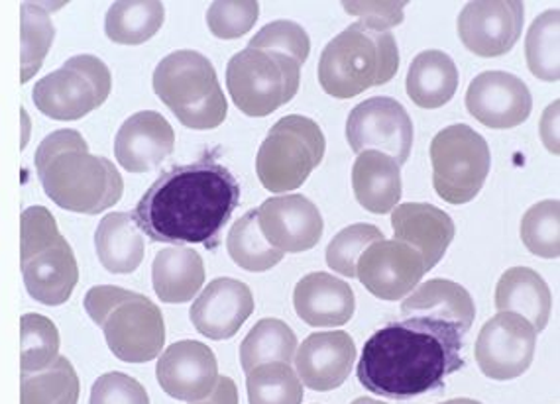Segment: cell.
<instances>
[{"instance_id": "6da1fadb", "label": "cell", "mask_w": 560, "mask_h": 404, "mask_svg": "<svg viewBox=\"0 0 560 404\" xmlns=\"http://www.w3.org/2000/svg\"><path fill=\"white\" fill-rule=\"evenodd\" d=\"M241 185L213 155L160 175L132 211L136 228L158 243H201L214 250L234 211Z\"/></svg>"}, {"instance_id": "7a4b0ae2", "label": "cell", "mask_w": 560, "mask_h": 404, "mask_svg": "<svg viewBox=\"0 0 560 404\" xmlns=\"http://www.w3.org/2000/svg\"><path fill=\"white\" fill-rule=\"evenodd\" d=\"M463 328L441 318L407 317L380 328L358 361L360 385L374 395L407 401L441 391L464 367Z\"/></svg>"}, {"instance_id": "3957f363", "label": "cell", "mask_w": 560, "mask_h": 404, "mask_svg": "<svg viewBox=\"0 0 560 404\" xmlns=\"http://www.w3.org/2000/svg\"><path fill=\"white\" fill-rule=\"evenodd\" d=\"M34 164L39 183L66 211L101 214L122 199L125 181L115 164L89 152L78 130H58L38 145Z\"/></svg>"}, {"instance_id": "277c9868", "label": "cell", "mask_w": 560, "mask_h": 404, "mask_svg": "<svg viewBox=\"0 0 560 404\" xmlns=\"http://www.w3.org/2000/svg\"><path fill=\"white\" fill-rule=\"evenodd\" d=\"M399 69V49L389 29L350 24L330 39L319 59V83L335 98H352L386 85Z\"/></svg>"}, {"instance_id": "5b68a950", "label": "cell", "mask_w": 560, "mask_h": 404, "mask_svg": "<svg viewBox=\"0 0 560 404\" xmlns=\"http://www.w3.org/2000/svg\"><path fill=\"white\" fill-rule=\"evenodd\" d=\"M85 310L103 328L107 346L120 361L148 364L162 354L165 324L152 300L113 285H98L85 295Z\"/></svg>"}, {"instance_id": "8992f818", "label": "cell", "mask_w": 560, "mask_h": 404, "mask_svg": "<svg viewBox=\"0 0 560 404\" xmlns=\"http://www.w3.org/2000/svg\"><path fill=\"white\" fill-rule=\"evenodd\" d=\"M154 93L182 124L214 130L223 124L229 103L213 63L194 49H179L158 63Z\"/></svg>"}, {"instance_id": "52a82bcc", "label": "cell", "mask_w": 560, "mask_h": 404, "mask_svg": "<svg viewBox=\"0 0 560 404\" xmlns=\"http://www.w3.org/2000/svg\"><path fill=\"white\" fill-rule=\"evenodd\" d=\"M327 150L320 126L307 116H283L271 126L256 155V174L264 189L288 193L300 189L319 167Z\"/></svg>"}, {"instance_id": "ba28073f", "label": "cell", "mask_w": 560, "mask_h": 404, "mask_svg": "<svg viewBox=\"0 0 560 404\" xmlns=\"http://www.w3.org/2000/svg\"><path fill=\"white\" fill-rule=\"evenodd\" d=\"M301 66L276 49L246 48L226 66V87L246 116L271 115L298 95Z\"/></svg>"}, {"instance_id": "9c48e42d", "label": "cell", "mask_w": 560, "mask_h": 404, "mask_svg": "<svg viewBox=\"0 0 560 404\" xmlns=\"http://www.w3.org/2000/svg\"><path fill=\"white\" fill-rule=\"evenodd\" d=\"M433 185L443 201L466 204L482 191L492 167L488 142L470 126L453 124L431 142Z\"/></svg>"}, {"instance_id": "30bf717a", "label": "cell", "mask_w": 560, "mask_h": 404, "mask_svg": "<svg viewBox=\"0 0 560 404\" xmlns=\"http://www.w3.org/2000/svg\"><path fill=\"white\" fill-rule=\"evenodd\" d=\"M113 78L107 63L95 56H75L63 68L39 79L32 91L34 105L54 120H79L103 105L110 95Z\"/></svg>"}, {"instance_id": "8fae6325", "label": "cell", "mask_w": 560, "mask_h": 404, "mask_svg": "<svg viewBox=\"0 0 560 404\" xmlns=\"http://www.w3.org/2000/svg\"><path fill=\"white\" fill-rule=\"evenodd\" d=\"M347 140L352 152H374L407 164L413 145V122L396 98L374 97L354 106L347 120Z\"/></svg>"}, {"instance_id": "7c38bea8", "label": "cell", "mask_w": 560, "mask_h": 404, "mask_svg": "<svg viewBox=\"0 0 560 404\" xmlns=\"http://www.w3.org/2000/svg\"><path fill=\"white\" fill-rule=\"evenodd\" d=\"M537 344L535 328L513 312H498L483 324L474 356L482 373L495 381L523 376L533 364Z\"/></svg>"}, {"instance_id": "4fadbf2b", "label": "cell", "mask_w": 560, "mask_h": 404, "mask_svg": "<svg viewBox=\"0 0 560 404\" xmlns=\"http://www.w3.org/2000/svg\"><path fill=\"white\" fill-rule=\"evenodd\" d=\"M525 7L520 0L468 2L458 16V36L480 58H500L522 38Z\"/></svg>"}, {"instance_id": "5bb4252c", "label": "cell", "mask_w": 560, "mask_h": 404, "mask_svg": "<svg viewBox=\"0 0 560 404\" xmlns=\"http://www.w3.org/2000/svg\"><path fill=\"white\" fill-rule=\"evenodd\" d=\"M425 273L421 253L399 240L372 243L357 263L360 283L374 297L389 302L407 297Z\"/></svg>"}, {"instance_id": "9a60e30c", "label": "cell", "mask_w": 560, "mask_h": 404, "mask_svg": "<svg viewBox=\"0 0 560 404\" xmlns=\"http://www.w3.org/2000/svg\"><path fill=\"white\" fill-rule=\"evenodd\" d=\"M256 212L261 236L283 253L313 250L325 230L319 209L303 194L273 197Z\"/></svg>"}, {"instance_id": "2e32d148", "label": "cell", "mask_w": 560, "mask_h": 404, "mask_svg": "<svg viewBox=\"0 0 560 404\" xmlns=\"http://www.w3.org/2000/svg\"><path fill=\"white\" fill-rule=\"evenodd\" d=\"M466 108L480 124L508 130L532 115L533 97L522 79L505 71H483L466 91Z\"/></svg>"}, {"instance_id": "e0dca14e", "label": "cell", "mask_w": 560, "mask_h": 404, "mask_svg": "<svg viewBox=\"0 0 560 404\" xmlns=\"http://www.w3.org/2000/svg\"><path fill=\"white\" fill-rule=\"evenodd\" d=\"M155 376L167 395L185 403H197L211 395L219 379V364L207 344L182 340L167 347L158 359Z\"/></svg>"}, {"instance_id": "ac0fdd59", "label": "cell", "mask_w": 560, "mask_h": 404, "mask_svg": "<svg viewBox=\"0 0 560 404\" xmlns=\"http://www.w3.org/2000/svg\"><path fill=\"white\" fill-rule=\"evenodd\" d=\"M357 359V344L350 334L337 332H317L311 334L301 344L293 364L298 377L305 385L327 393L335 391L347 381Z\"/></svg>"}, {"instance_id": "d6986e66", "label": "cell", "mask_w": 560, "mask_h": 404, "mask_svg": "<svg viewBox=\"0 0 560 404\" xmlns=\"http://www.w3.org/2000/svg\"><path fill=\"white\" fill-rule=\"evenodd\" d=\"M254 312V297L246 283L231 277L211 281L195 299L189 317L199 334L209 340H229Z\"/></svg>"}, {"instance_id": "ffe728a7", "label": "cell", "mask_w": 560, "mask_h": 404, "mask_svg": "<svg viewBox=\"0 0 560 404\" xmlns=\"http://www.w3.org/2000/svg\"><path fill=\"white\" fill-rule=\"evenodd\" d=\"M174 147V128L154 110L130 116L115 138L116 162L130 174L152 171L172 155Z\"/></svg>"}, {"instance_id": "44dd1931", "label": "cell", "mask_w": 560, "mask_h": 404, "mask_svg": "<svg viewBox=\"0 0 560 404\" xmlns=\"http://www.w3.org/2000/svg\"><path fill=\"white\" fill-rule=\"evenodd\" d=\"M20 265L30 297L46 307L68 302L78 285V260L61 234L28 260L20 261Z\"/></svg>"}, {"instance_id": "7402d4cb", "label": "cell", "mask_w": 560, "mask_h": 404, "mask_svg": "<svg viewBox=\"0 0 560 404\" xmlns=\"http://www.w3.org/2000/svg\"><path fill=\"white\" fill-rule=\"evenodd\" d=\"M394 240L404 241L421 253L425 271L435 268L445 258L446 250L454 240V222L445 211L427 202L397 204L392 212Z\"/></svg>"}, {"instance_id": "603a6c76", "label": "cell", "mask_w": 560, "mask_h": 404, "mask_svg": "<svg viewBox=\"0 0 560 404\" xmlns=\"http://www.w3.org/2000/svg\"><path fill=\"white\" fill-rule=\"evenodd\" d=\"M293 305L301 320L313 328L345 326L357 310V299L347 281L320 271L305 275L295 285Z\"/></svg>"}, {"instance_id": "cb8c5ba5", "label": "cell", "mask_w": 560, "mask_h": 404, "mask_svg": "<svg viewBox=\"0 0 560 404\" xmlns=\"http://www.w3.org/2000/svg\"><path fill=\"white\" fill-rule=\"evenodd\" d=\"M551 289L532 268L505 271L495 287V308L525 318L535 332H542L551 318Z\"/></svg>"}, {"instance_id": "d4e9b609", "label": "cell", "mask_w": 560, "mask_h": 404, "mask_svg": "<svg viewBox=\"0 0 560 404\" xmlns=\"http://www.w3.org/2000/svg\"><path fill=\"white\" fill-rule=\"evenodd\" d=\"M352 189L368 212L387 214L401 201V167L389 155L362 152L352 167Z\"/></svg>"}, {"instance_id": "484cf974", "label": "cell", "mask_w": 560, "mask_h": 404, "mask_svg": "<svg viewBox=\"0 0 560 404\" xmlns=\"http://www.w3.org/2000/svg\"><path fill=\"white\" fill-rule=\"evenodd\" d=\"M203 283V260L191 248L174 246L155 256L152 263V285L162 302L167 305L189 302L199 295Z\"/></svg>"}, {"instance_id": "4316f807", "label": "cell", "mask_w": 560, "mask_h": 404, "mask_svg": "<svg viewBox=\"0 0 560 404\" xmlns=\"http://www.w3.org/2000/svg\"><path fill=\"white\" fill-rule=\"evenodd\" d=\"M401 317L441 318L463 328L468 334L476 317V307L470 293L458 283L433 280L407 295V299L401 302Z\"/></svg>"}, {"instance_id": "83f0119b", "label": "cell", "mask_w": 560, "mask_h": 404, "mask_svg": "<svg viewBox=\"0 0 560 404\" xmlns=\"http://www.w3.org/2000/svg\"><path fill=\"white\" fill-rule=\"evenodd\" d=\"M407 95L419 108L435 110L453 100L458 88V69L441 49L419 54L407 71Z\"/></svg>"}, {"instance_id": "f1b7e54d", "label": "cell", "mask_w": 560, "mask_h": 404, "mask_svg": "<svg viewBox=\"0 0 560 404\" xmlns=\"http://www.w3.org/2000/svg\"><path fill=\"white\" fill-rule=\"evenodd\" d=\"M95 248L103 268L116 275L135 273L144 261V238L128 212H110L98 222Z\"/></svg>"}, {"instance_id": "f546056e", "label": "cell", "mask_w": 560, "mask_h": 404, "mask_svg": "<svg viewBox=\"0 0 560 404\" xmlns=\"http://www.w3.org/2000/svg\"><path fill=\"white\" fill-rule=\"evenodd\" d=\"M165 9L158 0L132 2L122 0L115 2L105 19V32L108 39L122 46H140L154 38L158 29L162 28Z\"/></svg>"}, {"instance_id": "4dcf8cb0", "label": "cell", "mask_w": 560, "mask_h": 404, "mask_svg": "<svg viewBox=\"0 0 560 404\" xmlns=\"http://www.w3.org/2000/svg\"><path fill=\"white\" fill-rule=\"evenodd\" d=\"M298 352V336L278 318H264L256 322L241 346V364L248 376L252 369L264 364L281 361L291 364Z\"/></svg>"}, {"instance_id": "1f68e13d", "label": "cell", "mask_w": 560, "mask_h": 404, "mask_svg": "<svg viewBox=\"0 0 560 404\" xmlns=\"http://www.w3.org/2000/svg\"><path fill=\"white\" fill-rule=\"evenodd\" d=\"M79 377L68 357L58 356L39 373L22 376L20 404H78Z\"/></svg>"}, {"instance_id": "d6a6232c", "label": "cell", "mask_w": 560, "mask_h": 404, "mask_svg": "<svg viewBox=\"0 0 560 404\" xmlns=\"http://www.w3.org/2000/svg\"><path fill=\"white\" fill-rule=\"evenodd\" d=\"M226 248L232 261L241 265L242 270L252 271V273H261L276 268L285 256L283 251L271 248L261 236L256 211L246 212L242 218L232 224L226 238Z\"/></svg>"}, {"instance_id": "836d02e7", "label": "cell", "mask_w": 560, "mask_h": 404, "mask_svg": "<svg viewBox=\"0 0 560 404\" xmlns=\"http://www.w3.org/2000/svg\"><path fill=\"white\" fill-rule=\"evenodd\" d=\"M560 12L559 9L542 12L535 19L525 38V58L533 75L549 83L560 79Z\"/></svg>"}, {"instance_id": "e575fe53", "label": "cell", "mask_w": 560, "mask_h": 404, "mask_svg": "<svg viewBox=\"0 0 560 404\" xmlns=\"http://www.w3.org/2000/svg\"><path fill=\"white\" fill-rule=\"evenodd\" d=\"M22 26H20V81L28 83L38 73L44 59L48 56L56 29L48 12L36 2H24L20 7Z\"/></svg>"}, {"instance_id": "d590c367", "label": "cell", "mask_w": 560, "mask_h": 404, "mask_svg": "<svg viewBox=\"0 0 560 404\" xmlns=\"http://www.w3.org/2000/svg\"><path fill=\"white\" fill-rule=\"evenodd\" d=\"M250 404H301L303 383L290 364L271 361L252 369L246 377Z\"/></svg>"}, {"instance_id": "8d00e7d4", "label": "cell", "mask_w": 560, "mask_h": 404, "mask_svg": "<svg viewBox=\"0 0 560 404\" xmlns=\"http://www.w3.org/2000/svg\"><path fill=\"white\" fill-rule=\"evenodd\" d=\"M20 366L22 376L42 371L59 352V332L49 318L28 312L20 318Z\"/></svg>"}, {"instance_id": "74e56055", "label": "cell", "mask_w": 560, "mask_h": 404, "mask_svg": "<svg viewBox=\"0 0 560 404\" xmlns=\"http://www.w3.org/2000/svg\"><path fill=\"white\" fill-rule=\"evenodd\" d=\"M522 240L533 256L557 260L560 256V202L542 201L523 214Z\"/></svg>"}, {"instance_id": "f35d334b", "label": "cell", "mask_w": 560, "mask_h": 404, "mask_svg": "<svg viewBox=\"0 0 560 404\" xmlns=\"http://www.w3.org/2000/svg\"><path fill=\"white\" fill-rule=\"evenodd\" d=\"M386 240L384 231L374 224H352L338 231L327 248V265L345 277H357L358 258L376 243Z\"/></svg>"}, {"instance_id": "ab89813d", "label": "cell", "mask_w": 560, "mask_h": 404, "mask_svg": "<svg viewBox=\"0 0 560 404\" xmlns=\"http://www.w3.org/2000/svg\"><path fill=\"white\" fill-rule=\"evenodd\" d=\"M260 16V4L254 0H219L207 10V26L221 39H236L248 34Z\"/></svg>"}, {"instance_id": "60d3db41", "label": "cell", "mask_w": 560, "mask_h": 404, "mask_svg": "<svg viewBox=\"0 0 560 404\" xmlns=\"http://www.w3.org/2000/svg\"><path fill=\"white\" fill-rule=\"evenodd\" d=\"M248 48L276 49L303 66L311 54L310 34L291 20H276L250 39Z\"/></svg>"}, {"instance_id": "b9f144b4", "label": "cell", "mask_w": 560, "mask_h": 404, "mask_svg": "<svg viewBox=\"0 0 560 404\" xmlns=\"http://www.w3.org/2000/svg\"><path fill=\"white\" fill-rule=\"evenodd\" d=\"M59 236L54 214L44 206H30L22 212L20 261H26Z\"/></svg>"}, {"instance_id": "7bdbcfd3", "label": "cell", "mask_w": 560, "mask_h": 404, "mask_svg": "<svg viewBox=\"0 0 560 404\" xmlns=\"http://www.w3.org/2000/svg\"><path fill=\"white\" fill-rule=\"evenodd\" d=\"M89 404H150V396L135 377L110 371L95 381Z\"/></svg>"}, {"instance_id": "ee69618b", "label": "cell", "mask_w": 560, "mask_h": 404, "mask_svg": "<svg viewBox=\"0 0 560 404\" xmlns=\"http://www.w3.org/2000/svg\"><path fill=\"white\" fill-rule=\"evenodd\" d=\"M406 2H345L348 14L362 19L370 28L389 29L404 22Z\"/></svg>"}, {"instance_id": "f6af8a7d", "label": "cell", "mask_w": 560, "mask_h": 404, "mask_svg": "<svg viewBox=\"0 0 560 404\" xmlns=\"http://www.w3.org/2000/svg\"><path fill=\"white\" fill-rule=\"evenodd\" d=\"M559 100H555L542 116L541 122L542 142L555 155L559 154Z\"/></svg>"}, {"instance_id": "bcb514c9", "label": "cell", "mask_w": 560, "mask_h": 404, "mask_svg": "<svg viewBox=\"0 0 560 404\" xmlns=\"http://www.w3.org/2000/svg\"><path fill=\"white\" fill-rule=\"evenodd\" d=\"M191 404H238V389L231 377H221L217 379L211 395L205 396L203 401H197Z\"/></svg>"}, {"instance_id": "7dc6e473", "label": "cell", "mask_w": 560, "mask_h": 404, "mask_svg": "<svg viewBox=\"0 0 560 404\" xmlns=\"http://www.w3.org/2000/svg\"><path fill=\"white\" fill-rule=\"evenodd\" d=\"M445 404H482V403H478V401H472V399H453V401H446Z\"/></svg>"}, {"instance_id": "c3c4849f", "label": "cell", "mask_w": 560, "mask_h": 404, "mask_svg": "<svg viewBox=\"0 0 560 404\" xmlns=\"http://www.w3.org/2000/svg\"><path fill=\"white\" fill-rule=\"evenodd\" d=\"M352 404H386L382 403V401H376V399H368V396H362V399H357Z\"/></svg>"}]
</instances>
